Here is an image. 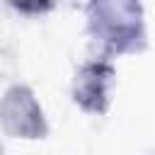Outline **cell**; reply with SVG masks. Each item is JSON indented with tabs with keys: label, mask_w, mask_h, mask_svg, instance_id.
I'll return each mask as SVG.
<instances>
[{
	"label": "cell",
	"mask_w": 155,
	"mask_h": 155,
	"mask_svg": "<svg viewBox=\"0 0 155 155\" xmlns=\"http://www.w3.org/2000/svg\"><path fill=\"white\" fill-rule=\"evenodd\" d=\"M111 65L107 61L85 63L75 75V102L87 111H104L109 102V82H111Z\"/></svg>",
	"instance_id": "3"
},
{
	"label": "cell",
	"mask_w": 155,
	"mask_h": 155,
	"mask_svg": "<svg viewBox=\"0 0 155 155\" xmlns=\"http://www.w3.org/2000/svg\"><path fill=\"white\" fill-rule=\"evenodd\" d=\"M90 27L111 51H124L140 36V5L138 0H92Z\"/></svg>",
	"instance_id": "1"
},
{
	"label": "cell",
	"mask_w": 155,
	"mask_h": 155,
	"mask_svg": "<svg viewBox=\"0 0 155 155\" xmlns=\"http://www.w3.org/2000/svg\"><path fill=\"white\" fill-rule=\"evenodd\" d=\"M0 121L12 136L41 138L46 133L41 107L36 104L34 94L22 85L5 92V97L0 102Z\"/></svg>",
	"instance_id": "2"
},
{
	"label": "cell",
	"mask_w": 155,
	"mask_h": 155,
	"mask_svg": "<svg viewBox=\"0 0 155 155\" xmlns=\"http://www.w3.org/2000/svg\"><path fill=\"white\" fill-rule=\"evenodd\" d=\"M7 2L22 12H46L53 5V0H7Z\"/></svg>",
	"instance_id": "4"
}]
</instances>
